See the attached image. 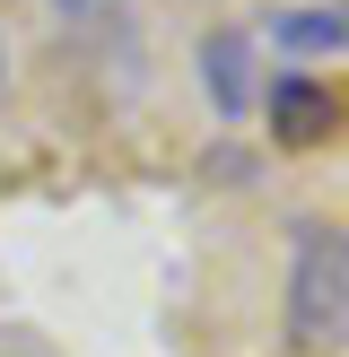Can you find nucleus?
Instances as JSON below:
<instances>
[{"label": "nucleus", "instance_id": "5", "mask_svg": "<svg viewBox=\"0 0 349 357\" xmlns=\"http://www.w3.org/2000/svg\"><path fill=\"white\" fill-rule=\"evenodd\" d=\"M61 17H105V9H122V0H52Z\"/></svg>", "mask_w": 349, "mask_h": 357}, {"label": "nucleus", "instance_id": "6", "mask_svg": "<svg viewBox=\"0 0 349 357\" xmlns=\"http://www.w3.org/2000/svg\"><path fill=\"white\" fill-rule=\"evenodd\" d=\"M0 87H9V35H0Z\"/></svg>", "mask_w": 349, "mask_h": 357}, {"label": "nucleus", "instance_id": "3", "mask_svg": "<svg viewBox=\"0 0 349 357\" xmlns=\"http://www.w3.org/2000/svg\"><path fill=\"white\" fill-rule=\"evenodd\" d=\"M192 70H201V96H209L218 122H244L262 105V70H253V35H244V26H209Z\"/></svg>", "mask_w": 349, "mask_h": 357}, {"label": "nucleus", "instance_id": "1", "mask_svg": "<svg viewBox=\"0 0 349 357\" xmlns=\"http://www.w3.org/2000/svg\"><path fill=\"white\" fill-rule=\"evenodd\" d=\"M279 331H288V349H306V357L341 349V331H349V236H341V218H306L288 236Z\"/></svg>", "mask_w": 349, "mask_h": 357}, {"label": "nucleus", "instance_id": "2", "mask_svg": "<svg viewBox=\"0 0 349 357\" xmlns=\"http://www.w3.org/2000/svg\"><path fill=\"white\" fill-rule=\"evenodd\" d=\"M262 122H271L279 149H323V139L341 131V96H332V79H314V70H279V79L262 87Z\"/></svg>", "mask_w": 349, "mask_h": 357}, {"label": "nucleus", "instance_id": "4", "mask_svg": "<svg viewBox=\"0 0 349 357\" xmlns=\"http://www.w3.org/2000/svg\"><path fill=\"white\" fill-rule=\"evenodd\" d=\"M341 35H349V17H341V0H323V9H279V44L288 52H341Z\"/></svg>", "mask_w": 349, "mask_h": 357}]
</instances>
